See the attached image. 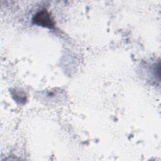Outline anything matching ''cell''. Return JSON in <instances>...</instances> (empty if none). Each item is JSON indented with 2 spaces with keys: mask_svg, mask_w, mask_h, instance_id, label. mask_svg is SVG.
<instances>
[{
  "mask_svg": "<svg viewBox=\"0 0 161 161\" xmlns=\"http://www.w3.org/2000/svg\"><path fill=\"white\" fill-rule=\"evenodd\" d=\"M33 22L38 26L48 28H53L55 26L53 18L46 9H43L36 13L33 18Z\"/></svg>",
  "mask_w": 161,
  "mask_h": 161,
  "instance_id": "cell-1",
  "label": "cell"
}]
</instances>
